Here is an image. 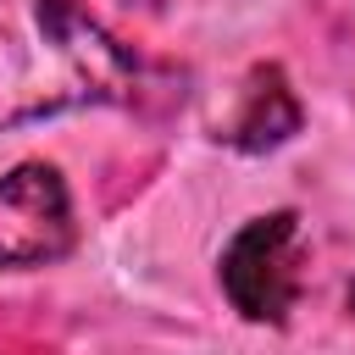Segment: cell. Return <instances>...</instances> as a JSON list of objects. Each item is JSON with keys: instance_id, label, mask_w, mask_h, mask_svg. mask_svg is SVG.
<instances>
[{"instance_id": "1", "label": "cell", "mask_w": 355, "mask_h": 355, "mask_svg": "<svg viewBox=\"0 0 355 355\" xmlns=\"http://www.w3.org/2000/svg\"><path fill=\"white\" fill-rule=\"evenodd\" d=\"M139 61L83 0H0V128L128 105Z\"/></svg>"}, {"instance_id": "2", "label": "cell", "mask_w": 355, "mask_h": 355, "mask_svg": "<svg viewBox=\"0 0 355 355\" xmlns=\"http://www.w3.org/2000/svg\"><path fill=\"white\" fill-rule=\"evenodd\" d=\"M222 294L244 322H288L305 288V227L300 211H266L244 222L222 250Z\"/></svg>"}, {"instance_id": "3", "label": "cell", "mask_w": 355, "mask_h": 355, "mask_svg": "<svg viewBox=\"0 0 355 355\" xmlns=\"http://www.w3.org/2000/svg\"><path fill=\"white\" fill-rule=\"evenodd\" d=\"M72 194L55 166L22 161L0 178V272H33L72 250Z\"/></svg>"}, {"instance_id": "4", "label": "cell", "mask_w": 355, "mask_h": 355, "mask_svg": "<svg viewBox=\"0 0 355 355\" xmlns=\"http://www.w3.org/2000/svg\"><path fill=\"white\" fill-rule=\"evenodd\" d=\"M300 122H305V111H300V100L288 89L283 67H255L244 78V89H239V111L227 116L222 144H233L244 155H261V150L288 144L300 133Z\"/></svg>"}, {"instance_id": "5", "label": "cell", "mask_w": 355, "mask_h": 355, "mask_svg": "<svg viewBox=\"0 0 355 355\" xmlns=\"http://www.w3.org/2000/svg\"><path fill=\"white\" fill-rule=\"evenodd\" d=\"M349 311H355V288H349Z\"/></svg>"}]
</instances>
